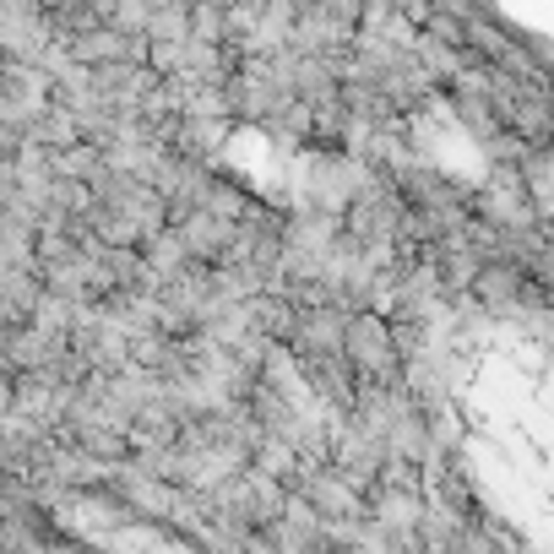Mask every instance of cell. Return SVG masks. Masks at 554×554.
Listing matches in <instances>:
<instances>
[{"mask_svg": "<svg viewBox=\"0 0 554 554\" xmlns=\"http://www.w3.org/2000/svg\"><path fill=\"white\" fill-rule=\"evenodd\" d=\"M506 6H522L527 22H538V11H544V0H506Z\"/></svg>", "mask_w": 554, "mask_h": 554, "instance_id": "1", "label": "cell"}]
</instances>
